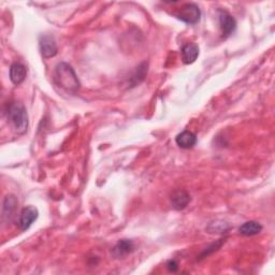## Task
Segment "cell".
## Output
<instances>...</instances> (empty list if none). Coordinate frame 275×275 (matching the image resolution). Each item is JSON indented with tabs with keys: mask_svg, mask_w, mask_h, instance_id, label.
I'll use <instances>...</instances> for the list:
<instances>
[{
	"mask_svg": "<svg viewBox=\"0 0 275 275\" xmlns=\"http://www.w3.org/2000/svg\"><path fill=\"white\" fill-rule=\"evenodd\" d=\"M54 83L56 86L64 89L66 93L70 95H76L81 88L80 80L72 66L68 63H59L54 71L53 76Z\"/></svg>",
	"mask_w": 275,
	"mask_h": 275,
	"instance_id": "obj_1",
	"label": "cell"
},
{
	"mask_svg": "<svg viewBox=\"0 0 275 275\" xmlns=\"http://www.w3.org/2000/svg\"><path fill=\"white\" fill-rule=\"evenodd\" d=\"M8 123L16 135H25L28 129L29 120L26 108L21 103H12L7 109Z\"/></svg>",
	"mask_w": 275,
	"mask_h": 275,
	"instance_id": "obj_2",
	"label": "cell"
},
{
	"mask_svg": "<svg viewBox=\"0 0 275 275\" xmlns=\"http://www.w3.org/2000/svg\"><path fill=\"white\" fill-rule=\"evenodd\" d=\"M180 21L184 22L186 24L195 25L199 23L201 18V11L197 5L195 4H186L183 6L179 12L174 14Z\"/></svg>",
	"mask_w": 275,
	"mask_h": 275,
	"instance_id": "obj_3",
	"label": "cell"
},
{
	"mask_svg": "<svg viewBox=\"0 0 275 275\" xmlns=\"http://www.w3.org/2000/svg\"><path fill=\"white\" fill-rule=\"evenodd\" d=\"M39 48L40 53L45 59L52 58L57 55L58 47L53 36L43 35L39 38Z\"/></svg>",
	"mask_w": 275,
	"mask_h": 275,
	"instance_id": "obj_4",
	"label": "cell"
},
{
	"mask_svg": "<svg viewBox=\"0 0 275 275\" xmlns=\"http://www.w3.org/2000/svg\"><path fill=\"white\" fill-rule=\"evenodd\" d=\"M218 22L222 38L225 39L231 36L234 33V30L237 29V21L225 10H219L218 11Z\"/></svg>",
	"mask_w": 275,
	"mask_h": 275,
	"instance_id": "obj_5",
	"label": "cell"
},
{
	"mask_svg": "<svg viewBox=\"0 0 275 275\" xmlns=\"http://www.w3.org/2000/svg\"><path fill=\"white\" fill-rule=\"evenodd\" d=\"M39 212L38 209L34 206H28L24 208L19 214L18 217V227L22 231L28 230L32 227L33 223L38 219Z\"/></svg>",
	"mask_w": 275,
	"mask_h": 275,
	"instance_id": "obj_6",
	"label": "cell"
},
{
	"mask_svg": "<svg viewBox=\"0 0 275 275\" xmlns=\"http://www.w3.org/2000/svg\"><path fill=\"white\" fill-rule=\"evenodd\" d=\"M18 207V200L14 195H7L3 205V220L11 223L15 217V212Z\"/></svg>",
	"mask_w": 275,
	"mask_h": 275,
	"instance_id": "obj_7",
	"label": "cell"
},
{
	"mask_svg": "<svg viewBox=\"0 0 275 275\" xmlns=\"http://www.w3.org/2000/svg\"><path fill=\"white\" fill-rule=\"evenodd\" d=\"M172 208L177 211L184 210L190 202V196L186 190L178 189L171 195L170 198Z\"/></svg>",
	"mask_w": 275,
	"mask_h": 275,
	"instance_id": "obj_8",
	"label": "cell"
},
{
	"mask_svg": "<svg viewBox=\"0 0 275 275\" xmlns=\"http://www.w3.org/2000/svg\"><path fill=\"white\" fill-rule=\"evenodd\" d=\"M135 251V244L131 240L123 239L117 242L116 245L112 248V256L114 258H123Z\"/></svg>",
	"mask_w": 275,
	"mask_h": 275,
	"instance_id": "obj_9",
	"label": "cell"
},
{
	"mask_svg": "<svg viewBox=\"0 0 275 275\" xmlns=\"http://www.w3.org/2000/svg\"><path fill=\"white\" fill-rule=\"evenodd\" d=\"M27 77V68L19 63H14L10 67V80L14 85L22 84Z\"/></svg>",
	"mask_w": 275,
	"mask_h": 275,
	"instance_id": "obj_10",
	"label": "cell"
},
{
	"mask_svg": "<svg viewBox=\"0 0 275 275\" xmlns=\"http://www.w3.org/2000/svg\"><path fill=\"white\" fill-rule=\"evenodd\" d=\"M176 142L181 148L189 149L196 145L197 137L195 134H193V132H191L189 130H185L177 136Z\"/></svg>",
	"mask_w": 275,
	"mask_h": 275,
	"instance_id": "obj_11",
	"label": "cell"
},
{
	"mask_svg": "<svg viewBox=\"0 0 275 275\" xmlns=\"http://www.w3.org/2000/svg\"><path fill=\"white\" fill-rule=\"evenodd\" d=\"M199 56V47L195 43H187L182 47V59L185 65L193 64Z\"/></svg>",
	"mask_w": 275,
	"mask_h": 275,
	"instance_id": "obj_12",
	"label": "cell"
},
{
	"mask_svg": "<svg viewBox=\"0 0 275 275\" xmlns=\"http://www.w3.org/2000/svg\"><path fill=\"white\" fill-rule=\"evenodd\" d=\"M262 229L263 227L261 223L255 220H249V221L244 222L243 225L239 228V231L242 236L253 237V236H257V234H259L262 231Z\"/></svg>",
	"mask_w": 275,
	"mask_h": 275,
	"instance_id": "obj_13",
	"label": "cell"
},
{
	"mask_svg": "<svg viewBox=\"0 0 275 275\" xmlns=\"http://www.w3.org/2000/svg\"><path fill=\"white\" fill-rule=\"evenodd\" d=\"M228 229L229 226L223 221H214L208 227V231H210V233H225Z\"/></svg>",
	"mask_w": 275,
	"mask_h": 275,
	"instance_id": "obj_14",
	"label": "cell"
},
{
	"mask_svg": "<svg viewBox=\"0 0 275 275\" xmlns=\"http://www.w3.org/2000/svg\"><path fill=\"white\" fill-rule=\"evenodd\" d=\"M223 242H225V240H222V239H221V240L216 241L215 243H213L212 245H210L208 248H206V251L203 252V253L200 255V258H199V259L206 258L207 256H209L210 254H212V253H214V252H216L217 249H219V248L221 247V245H222V243H223Z\"/></svg>",
	"mask_w": 275,
	"mask_h": 275,
	"instance_id": "obj_15",
	"label": "cell"
},
{
	"mask_svg": "<svg viewBox=\"0 0 275 275\" xmlns=\"http://www.w3.org/2000/svg\"><path fill=\"white\" fill-rule=\"evenodd\" d=\"M167 268L171 272H176L179 269V264H178V262L176 260H170L167 263Z\"/></svg>",
	"mask_w": 275,
	"mask_h": 275,
	"instance_id": "obj_16",
	"label": "cell"
}]
</instances>
